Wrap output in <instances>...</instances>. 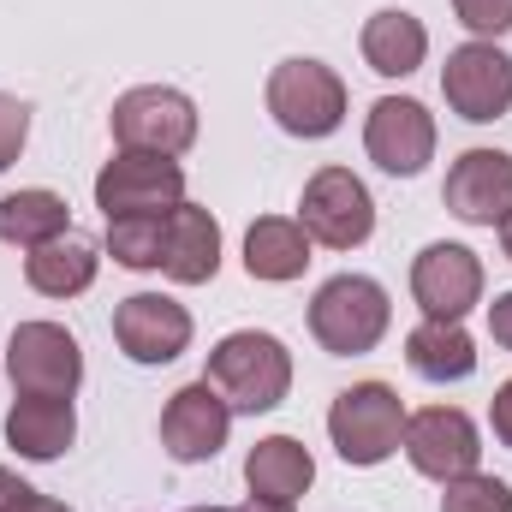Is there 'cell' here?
<instances>
[{
    "label": "cell",
    "mask_w": 512,
    "mask_h": 512,
    "mask_svg": "<svg viewBox=\"0 0 512 512\" xmlns=\"http://www.w3.org/2000/svg\"><path fill=\"white\" fill-rule=\"evenodd\" d=\"M411 298L435 322H465L471 304H483V262L465 245H423L411 262Z\"/></svg>",
    "instance_id": "7c38bea8"
},
{
    "label": "cell",
    "mask_w": 512,
    "mask_h": 512,
    "mask_svg": "<svg viewBox=\"0 0 512 512\" xmlns=\"http://www.w3.org/2000/svg\"><path fill=\"white\" fill-rule=\"evenodd\" d=\"M387 322H393V304H387L382 280H370V274H334V280L316 286V298H310V334H316V346L334 352V358H364V352H376L382 334H387Z\"/></svg>",
    "instance_id": "7a4b0ae2"
},
{
    "label": "cell",
    "mask_w": 512,
    "mask_h": 512,
    "mask_svg": "<svg viewBox=\"0 0 512 512\" xmlns=\"http://www.w3.org/2000/svg\"><path fill=\"white\" fill-rule=\"evenodd\" d=\"M405 459L417 477L429 483H453L465 471H477L483 459V441H477V423L459 411V405H429V411H411L405 417Z\"/></svg>",
    "instance_id": "30bf717a"
},
{
    "label": "cell",
    "mask_w": 512,
    "mask_h": 512,
    "mask_svg": "<svg viewBox=\"0 0 512 512\" xmlns=\"http://www.w3.org/2000/svg\"><path fill=\"white\" fill-rule=\"evenodd\" d=\"M233 512H292V501H268V495H251L245 507H233Z\"/></svg>",
    "instance_id": "4dcf8cb0"
},
{
    "label": "cell",
    "mask_w": 512,
    "mask_h": 512,
    "mask_svg": "<svg viewBox=\"0 0 512 512\" xmlns=\"http://www.w3.org/2000/svg\"><path fill=\"white\" fill-rule=\"evenodd\" d=\"M304 268H310V233H304L298 221L262 215L251 233H245V274H251V280L280 286V280H298Z\"/></svg>",
    "instance_id": "7402d4cb"
},
{
    "label": "cell",
    "mask_w": 512,
    "mask_h": 512,
    "mask_svg": "<svg viewBox=\"0 0 512 512\" xmlns=\"http://www.w3.org/2000/svg\"><path fill=\"white\" fill-rule=\"evenodd\" d=\"M441 512H512V483L489 471H465L453 483H441Z\"/></svg>",
    "instance_id": "d4e9b609"
},
{
    "label": "cell",
    "mask_w": 512,
    "mask_h": 512,
    "mask_svg": "<svg viewBox=\"0 0 512 512\" xmlns=\"http://www.w3.org/2000/svg\"><path fill=\"white\" fill-rule=\"evenodd\" d=\"M221 268V221L203 209V203H179L167 215V256H161V274L179 280V286H203L215 280Z\"/></svg>",
    "instance_id": "e0dca14e"
},
{
    "label": "cell",
    "mask_w": 512,
    "mask_h": 512,
    "mask_svg": "<svg viewBox=\"0 0 512 512\" xmlns=\"http://www.w3.org/2000/svg\"><path fill=\"white\" fill-rule=\"evenodd\" d=\"M405 364L423 376V382H465L477 370V340L465 334V322H435L423 316L411 334H405Z\"/></svg>",
    "instance_id": "ac0fdd59"
},
{
    "label": "cell",
    "mask_w": 512,
    "mask_h": 512,
    "mask_svg": "<svg viewBox=\"0 0 512 512\" xmlns=\"http://www.w3.org/2000/svg\"><path fill=\"white\" fill-rule=\"evenodd\" d=\"M72 441H78V411H72V399H42V393H18V399H12V411H6V447H12L18 459L48 465V459H60Z\"/></svg>",
    "instance_id": "2e32d148"
},
{
    "label": "cell",
    "mask_w": 512,
    "mask_h": 512,
    "mask_svg": "<svg viewBox=\"0 0 512 512\" xmlns=\"http://www.w3.org/2000/svg\"><path fill=\"white\" fill-rule=\"evenodd\" d=\"M489 334H495V346L512 352V292H501V298L489 304Z\"/></svg>",
    "instance_id": "f546056e"
},
{
    "label": "cell",
    "mask_w": 512,
    "mask_h": 512,
    "mask_svg": "<svg viewBox=\"0 0 512 512\" xmlns=\"http://www.w3.org/2000/svg\"><path fill=\"white\" fill-rule=\"evenodd\" d=\"M227 429H233V405H227L209 382L179 387V393L167 399V411H161V447H167V459H179V465L215 459V453L227 447Z\"/></svg>",
    "instance_id": "9a60e30c"
},
{
    "label": "cell",
    "mask_w": 512,
    "mask_h": 512,
    "mask_svg": "<svg viewBox=\"0 0 512 512\" xmlns=\"http://www.w3.org/2000/svg\"><path fill=\"white\" fill-rule=\"evenodd\" d=\"M114 126V143L120 149H137V155H185L197 143V108L185 90H167V84H137L114 102L108 114Z\"/></svg>",
    "instance_id": "8992f818"
},
{
    "label": "cell",
    "mask_w": 512,
    "mask_h": 512,
    "mask_svg": "<svg viewBox=\"0 0 512 512\" xmlns=\"http://www.w3.org/2000/svg\"><path fill=\"white\" fill-rule=\"evenodd\" d=\"M489 423H495V441L512 447V382L495 387V399H489Z\"/></svg>",
    "instance_id": "83f0119b"
},
{
    "label": "cell",
    "mask_w": 512,
    "mask_h": 512,
    "mask_svg": "<svg viewBox=\"0 0 512 512\" xmlns=\"http://www.w3.org/2000/svg\"><path fill=\"white\" fill-rule=\"evenodd\" d=\"M24 280H30V292H42V298H78V292H90V280H96V251L66 233V239H54V245H42V251L24 256Z\"/></svg>",
    "instance_id": "603a6c76"
},
{
    "label": "cell",
    "mask_w": 512,
    "mask_h": 512,
    "mask_svg": "<svg viewBox=\"0 0 512 512\" xmlns=\"http://www.w3.org/2000/svg\"><path fill=\"white\" fill-rule=\"evenodd\" d=\"M108 256L120 268H161L167 215H120V221H108Z\"/></svg>",
    "instance_id": "cb8c5ba5"
},
{
    "label": "cell",
    "mask_w": 512,
    "mask_h": 512,
    "mask_svg": "<svg viewBox=\"0 0 512 512\" xmlns=\"http://www.w3.org/2000/svg\"><path fill=\"white\" fill-rule=\"evenodd\" d=\"M441 203L465 227H501L512 215V155L507 149H465L447 167Z\"/></svg>",
    "instance_id": "5bb4252c"
},
{
    "label": "cell",
    "mask_w": 512,
    "mask_h": 512,
    "mask_svg": "<svg viewBox=\"0 0 512 512\" xmlns=\"http://www.w3.org/2000/svg\"><path fill=\"white\" fill-rule=\"evenodd\" d=\"M6 376L18 393L42 399H72L84 382V352L60 322H18L6 340Z\"/></svg>",
    "instance_id": "ba28073f"
},
{
    "label": "cell",
    "mask_w": 512,
    "mask_h": 512,
    "mask_svg": "<svg viewBox=\"0 0 512 512\" xmlns=\"http://www.w3.org/2000/svg\"><path fill=\"white\" fill-rule=\"evenodd\" d=\"M185 203V167L173 155H137L120 149L102 173H96V209L108 221L120 215H173Z\"/></svg>",
    "instance_id": "52a82bcc"
},
{
    "label": "cell",
    "mask_w": 512,
    "mask_h": 512,
    "mask_svg": "<svg viewBox=\"0 0 512 512\" xmlns=\"http://www.w3.org/2000/svg\"><path fill=\"white\" fill-rule=\"evenodd\" d=\"M364 149L393 179H417L435 161V114L411 96H382L364 120Z\"/></svg>",
    "instance_id": "8fae6325"
},
{
    "label": "cell",
    "mask_w": 512,
    "mask_h": 512,
    "mask_svg": "<svg viewBox=\"0 0 512 512\" xmlns=\"http://www.w3.org/2000/svg\"><path fill=\"white\" fill-rule=\"evenodd\" d=\"M453 12L477 42H495L512 30V0H453Z\"/></svg>",
    "instance_id": "484cf974"
},
{
    "label": "cell",
    "mask_w": 512,
    "mask_h": 512,
    "mask_svg": "<svg viewBox=\"0 0 512 512\" xmlns=\"http://www.w3.org/2000/svg\"><path fill=\"white\" fill-rule=\"evenodd\" d=\"M66 233H72V209H66L60 191L30 185V191L0 197V245L42 251V245H54V239H66Z\"/></svg>",
    "instance_id": "ffe728a7"
},
{
    "label": "cell",
    "mask_w": 512,
    "mask_h": 512,
    "mask_svg": "<svg viewBox=\"0 0 512 512\" xmlns=\"http://www.w3.org/2000/svg\"><path fill=\"white\" fill-rule=\"evenodd\" d=\"M114 340L131 364H173L191 346V310L167 292H131L114 310Z\"/></svg>",
    "instance_id": "4fadbf2b"
},
{
    "label": "cell",
    "mask_w": 512,
    "mask_h": 512,
    "mask_svg": "<svg viewBox=\"0 0 512 512\" xmlns=\"http://www.w3.org/2000/svg\"><path fill=\"white\" fill-rule=\"evenodd\" d=\"M30 495H36V489H30L18 471H6V465H0V512H18Z\"/></svg>",
    "instance_id": "f1b7e54d"
},
{
    "label": "cell",
    "mask_w": 512,
    "mask_h": 512,
    "mask_svg": "<svg viewBox=\"0 0 512 512\" xmlns=\"http://www.w3.org/2000/svg\"><path fill=\"white\" fill-rule=\"evenodd\" d=\"M18 512H72V507H66V501H54V495H30Z\"/></svg>",
    "instance_id": "1f68e13d"
},
{
    "label": "cell",
    "mask_w": 512,
    "mask_h": 512,
    "mask_svg": "<svg viewBox=\"0 0 512 512\" xmlns=\"http://www.w3.org/2000/svg\"><path fill=\"white\" fill-rule=\"evenodd\" d=\"M245 483H251V495L292 501V507H298V495L316 483V459H310L304 441H292V435H268V441H256L251 459H245Z\"/></svg>",
    "instance_id": "44dd1931"
},
{
    "label": "cell",
    "mask_w": 512,
    "mask_h": 512,
    "mask_svg": "<svg viewBox=\"0 0 512 512\" xmlns=\"http://www.w3.org/2000/svg\"><path fill=\"white\" fill-rule=\"evenodd\" d=\"M262 102H268L274 126L286 137H334L346 126V84H340V72L322 66V60H304V54L280 60L268 72Z\"/></svg>",
    "instance_id": "3957f363"
},
{
    "label": "cell",
    "mask_w": 512,
    "mask_h": 512,
    "mask_svg": "<svg viewBox=\"0 0 512 512\" xmlns=\"http://www.w3.org/2000/svg\"><path fill=\"white\" fill-rule=\"evenodd\" d=\"M358 48H364V66H370V72H382V78H411V72L423 66V54H429V30H423V18L387 6V12H376V18L364 24Z\"/></svg>",
    "instance_id": "d6986e66"
},
{
    "label": "cell",
    "mask_w": 512,
    "mask_h": 512,
    "mask_svg": "<svg viewBox=\"0 0 512 512\" xmlns=\"http://www.w3.org/2000/svg\"><path fill=\"white\" fill-rule=\"evenodd\" d=\"M24 137H30V108H24L18 96H0V173L18 161Z\"/></svg>",
    "instance_id": "4316f807"
},
{
    "label": "cell",
    "mask_w": 512,
    "mask_h": 512,
    "mask_svg": "<svg viewBox=\"0 0 512 512\" xmlns=\"http://www.w3.org/2000/svg\"><path fill=\"white\" fill-rule=\"evenodd\" d=\"M501 251L512 256V215H507V221H501Z\"/></svg>",
    "instance_id": "d6a6232c"
},
{
    "label": "cell",
    "mask_w": 512,
    "mask_h": 512,
    "mask_svg": "<svg viewBox=\"0 0 512 512\" xmlns=\"http://www.w3.org/2000/svg\"><path fill=\"white\" fill-rule=\"evenodd\" d=\"M203 382L215 387L233 411H245V417L274 411L292 393V352L274 334H262V328H239V334H227L209 352V376Z\"/></svg>",
    "instance_id": "6da1fadb"
},
{
    "label": "cell",
    "mask_w": 512,
    "mask_h": 512,
    "mask_svg": "<svg viewBox=\"0 0 512 512\" xmlns=\"http://www.w3.org/2000/svg\"><path fill=\"white\" fill-rule=\"evenodd\" d=\"M441 96L459 120L471 126H489V120H507L512 114V60L495 42H465L447 54L441 66Z\"/></svg>",
    "instance_id": "9c48e42d"
},
{
    "label": "cell",
    "mask_w": 512,
    "mask_h": 512,
    "mask_svg": "<svg viewBox=\"0 0 512 512\" xmlns=\"http://www.w3.org/2000/svg\"><path fill=\"white\" fill-rule=\"evenodd\" d=\"M298 227L310 233V245L358 251L376 233V197L352 167H322V173H310V185L298 197Z\"/></svg>",
    "instance_id": "5b68a950"
},
{
    "label": "cell",
    "mask_w": 512,
    "mask_h": 512,
    "mask_svg": "<svg viewBox=\"0 0 512 512\" xmlns=\"http://www.w3.org/2000/svg\"><path fill=\"white\" fill-rule=\"evenodd\" d=\"M185 512H233V507H185Z\"/></svg>",
    "instance_id": "836d02e7"
},
{
    "label": "cell",
    "mask_w": 512,
    "mask_h": 512,
    "mask_svg": "<svg viewBox=\"0 0 512 512\" xmlns=\"http://www.w3.org/2000/svg\"><path fill=\"white\" fill-rule=\"evenodd\" d=\"M328 435H334V453L346 465H382L399 453L405 441V405L387 382H352L334 405H328Z\"/></svg>",
    "instance_id": "277c9868"
}]
</instances>
